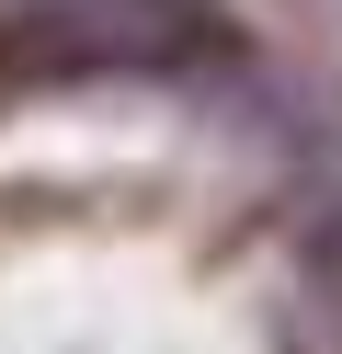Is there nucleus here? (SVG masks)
I'll use <instances>...</instances> for the list:
<instances>
[{
	"mask_svg": "<svg viewBox=\"0 0 342 354\" xmlns=\"http://www.w3.org/2000/svg\"><path fill=\"white\" fill-rule=\"evenodd\" d=\"M319 12H342V0H319Z\"/></svg>",
	"mask_w": 342,
	"mask_h": 354,
	"instance_id": "nucleus-2",
	"label": "nucleus"
},
{
	"mask_svg": "<svg viewBox=\"0 0 342 354\" xmlns=\"http://www.w3.org/2000/svg\"><path fill=\"white\" fill-rule=\"evenodd\" d=\"M0 35L46 69H103L171 46V0H0Z\"/></svg>",
	"mask_w": 342,
	"mask_h": 354,
	"instance_id": "nucleus-1",
	"label": "nucleus"
}]
</instances>
